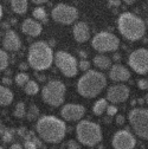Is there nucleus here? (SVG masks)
<instances>
[{
  "label": "nucleus",
  "mask_w": 148,
  "mask_h": 149,
  "mask_svg": "<svg viewBox=\"0 0 148 149\" xmlns=\"http://www.w3.org/2000/svg\"><path fill=\"white\" fill-rule=\"evenodd\" d=\"M39 139L46 143H59L66 133L65 123L56 116H43L36 124Z\"/></svg>",
  "instance_id": "nucleus-1"
},
{
  "label": "nucleus",
  "mask_w": 148,
  "mask_h": 149,
  "mask_svg": "<svg viewBox=\"0 0 148 149\" xmlns=\"http://www.w3.org/2000/svg\"><path fill=\"white\" fill-rule=\"evenodd\" d=\"M107 85V78L102 72L88 70L80 78L77 90L80 95L85 98H94L98 96Z\"/></svg>",
  "instance_id": "nucleus-2"
},
{
  "label": "nucleus",
  "mask_w": 148,
  "mask_h": 149,
  "mask_svg": "<svg viewBox=\"0 0 148 149\" xmlns=\"http://www.w3.org/2000/svg\"><path fill=\"white\" fill-rule=\"evenodd\" d=\"M117 27H119L120 33L126 39L131 42L141 39L146 33L145 22L140 17L131 12H124L119 17Z\"/></svg>",
  "instance_id": "nucleus-3"
},
{
  "label": "nucleus",
  "mask_w": 148,
  "mask_h": 149,
  "mask_svg": "<svg viewBox=\"0 0 148 149\" xmlns=\"http://www.w3.org/2000/svg\"><path fill=\"white\" fill-rule=\"evenodd\" d=\"M29 65L36 71L47 70L53 63V51L45 42H36L29 49Z\"/></svg>",
  "instance_id": "nucleus-4"
},
{
  "label": "nucleus",
  "mask_w": 148,
  "mask_h": 149,
  "mask_svg": "<svg viewBox=\"0 0 148 149\" xmlns=\"http://www.w3.org/2000/svg\"><path fill=\"white\" fill-rule=\"evenodd\" d=\"M76 135L80 143L87 147H94L102 141L101 127L90 121H81L77 124Z\"/></svg>",
  "instance_id": "nucleus-5"
},
{
  "label": "nucleus",
  "mask_w": 148,
  "mask_h": 149,
  "mask_svg": "<svg viewBox=\"0 0 148 149\" xmlns=\"http://www.w3.org/2000/svg\"><path fill=\"white\" fill-rule=\"evenodd\" d=\"M65 85L61 81H51L42 90L43 101L51 107H59L65 100Z\"/></svg>",
  "instance_id": "nucleus-6"
},
{
  "label": "nucleus",
  "mask_w": 148,
  "mask_h": 149,
  "mask_svg": "<svg viewBox=\"0 0 148 149\" xmlns=\"http://www.w3.org/2000/svg\"><path fill=\"white\" fill-rule=\"evenodd\" d=\"M128 120L134 133L142 140L148 139V110L135 108L128 115Z\"/></svg>",
  "instance_id": "nucleus-7"
},
{
  "label": "nucleus",
  "mask_w": 148,
  "mask_h": 149,
  "mask_svg": "<svg viewBox=\"0 0 148 149\" xmlns=\"http://www.w3.org/2000/svg\"><path fill=\"white\" fill-rule=\"evenodd\" d=\"M53 61L56 66L61 70V72L66 77H75L78 71L76 58L65 51H58L53 54Z\"/></svg>",
  "instance_id": "nucleus-8"
},
{
  "label": "nucleus",
  "mask_w": 148,
  "mask_h": 149,
  "mask_svg": "<svg viewBox=\"0 0 148 149\" xmlns=\"http://www.w3.org/2000/svg\"><path fill=\"white\" fill-rule=\"evenodd\" d=\"M91 45L96 51L104 53V52H113L119 49L120 40L119 38L110 32H100L92 38Z\"/></svg>",
  "instance_id": "nucleus-9"
},
{
  "label": "nucleus",
  "mask_w": 148,
  "mask_h": 149,
  "mask_svg": "<svg viewBox=\"0 0 148 149\" xmlns=\"http://www.w3.org/2000/svg\"><path fill=\"white\" fill-rule=\"evenodd\" d=\"M52 19L63 25H70L78 18V11L73 6L66 4H58L52 10Z\"/></svg>",
  "instance_id": "nucleus-10"
},
{
  "label": "nucleus",
  "mask_w": 148,
  "mask_h": 149,
  "mask_svg": "<svg viewBox=\"0 0 148 149\" xmlns=\"http://www.w3.org/2000/svg\"><path fill=\"white\" fill-rule=\"evenodd\" d=\"M128 64L135 72L146 74L148 72V51L147 49H138L131 53L128 58Z\"/></svg>",
  "instance_id": "nucleus-11"
},
{
  "label": "nucleus",
  "mask_w": 148,
  "mask_h": 149,
  "mask_svg": "<svg viewBox=\"0 0 148 149\" xmlns=\"http://www.w3.org/2000/svg\"><path fill=\"white\" fill-rule=\"evenodd\" d=\"M136 146V140L132 133L128 130H120L113 137L114 149H134Z\"/></svg>",
  "instance_id": "nucleus-12"
},
{
  "label": "nucleus",
  "mask_w": 148,
  "mask_h": 149,
  "mask_svg": "<svg viewBox=\"0 0 148 149\" xmlns=\"http://www.w3.org/2000/svg\"><path fill=\"white\" fill-rule=\"evenodd\" d=\"M131 90L124 84H115L108 88L107 91V101L110 103H122L128 100Z\"/></svg>",
  "instance_id": "nucleus-13"
},
{
  "label": "nucleus",
  "mask_w": 148,
  "mask_h": 149,
  "mask_svg": "<svg viewBox=\"0 0 148 149\" xmlns=\"http://www.w3.org/2000/svg\"><path fill=\"white\" fill-rule=\"evenodd\" d=\"M85 114V108L81 104H65L61 115L65 121H80Z\"/></svg>",
  "instance_id": "nucleus-14"
},
{
  "label": "nucleus",
  "mask_w": 148,
  "mask_h": 149,
  "mask_svg": "<svg viewBox=\"0 0 148 149\" xmlns=\"http://www.w3.org/2000/svg\"><path fill=\"white\" fill-rule=\"evenodd\" d=\"M3 46L6 51H18L20 50L22 47V40L19 38V36H18L14 31L12 30H8L5 36H4V39H3Z\"/></svg>",
  "instance_id": "nucleus-15"
},
{
  "label": "nucleus",
  "mask_w": 148,
  "mask_h": 149,
  "mask_svg": "<svg viewBox=\"0 0 148 149\" xmlns=\"http://www.w3.org/2000/svg\"><path fill=\"white\" fill-rule=\"evenodd\" d=\"M109 78L113 82H127L131 78V72L126 66L121 64H115L110 66Z\"/></svg>",
  "instance_id": "nucleus-16"
},
{
  "label": "nucleus",
  "mask_w": 148,
  "mask_h": 149,
  "mask_svg": "<svg viewBox=\"0 0 148 149\" xmlns=\"http://www.w3.org/2000/svg\"><path fill=\"white\" fill-rule=\"evenodd\" d=\"M22 31H23V33H25L30 37H38L42 33L43 27L39 22L31 19V18H27L22 24Z\"/></svg>",
  "instance_id": "nucleus-17"
},
{
  "label": "nucleus",
  "mask_w": 148,
  "mask_h": 149,
  "mask_svg": "<svg viewBox=\"0 0 148 149\" xmlns=\"http://www.w3.org/2000/svg\"><path fill=\"white\" fill-rule=\"evenodd\" d=\"M73 37L76 42L78 43H85L90 38V30L89 26L84 22H80L73 26Z\"/></svg>",
  "instance_id": "nucleus-18"
},
{
  "label": "nucleus",
  "mask_w": 148,
  "mask_h": 149,
  "mask_svg": "<svg viewBox=\"0 0 148 149\" xmlns=\"http://www.w3.org/2000/svg\"><path fill=\"white\" fill-rule=\"evenodd\" d=\"M13 102V92L6 88L0 85V107H7Z\"/></svg>",
  "instance_id": "nucleus-19"
},
{
  "label": "nucleus",
  "mask_w": 148,
  "mask_h": 149,
  "mask_svg": "<svg viewBox=\"0 0 148 149\" xmlns=\"http://www.w3.org/2000/svg\"><path fill=\"white\" fill-rule=\"evenodd\" d=\"M94 65L101 70H108L112 66V59L107 56H103V54H98V56H95L94 58Z\"/></svg>",
  "instance_id": "nucleus-20"
},
{
  "label": "nucleus",
  "mask_w": 148,
  "mask_h": 149,
  "mask_svg": "<svg viewBox=\"0 0 148 149\" xmlns=\"http://www.w3.org/2000/svg\"><path fill=\"white\" fill-rule=\"evenodd\" d=\"M11 5H12V10L17 14H24L27 11L29 3L27 0H11Z\"/></svg>",
  "instance_id": "nucleus-21"
},
{
  "label": "nucleus",
  "mask_w": 148,
  "mask_h": 149,
  "mask_svg": "<svg viewBox=\"0 0 148 149\" xmlns=\"http://www.w3.org/2000/svg\"><path fill=\"white\" fill-rule=\"evenodd\" d=\"M107 105H108V101H107L105 98H101V100H98L97 102H95L94 107H92V111H94L95 115L100 116V115H102L104 111H105Z\"/></svg>",
  "instance_id": "nucleus-22"
},
{
  "label": "nucleus",
  "mask_w": 148,
  "mask_h": 149,
  "mask_svg": "<svg viewBox=\"0 0 148 149\" xmlns=\"http://www.w3.org/2000/svg\"><path fill=\"white\" fill-rule=\"evenodd\" d=\"M24 90H25V94L30 95V96H34L38 94V91H39V85L37 82L34 81H29L25 85H24Z\"/></svg>",
  "instance_id": "nucleus-23"
},
{
  "label": "nucleus",
  "mask_w": 148,
  "mask_h": 149,
  "mask_svg": "<svg viewBox=\"0 0 148 149\" xmlns=\"http://www.w3.org/2000/svg\"><path fill=\"white\" fill-rule=\"evenodd\" d=\"M13 115L17 118H23V117L26 116V107H25L24 102H18L17 103V105L14 108V111H13Z\"/></svg>",
  "instance_id": "nucleus-24"
},
{
  "label": "nucleus",
  "mask_w": 148,
  "mask_h": 149,
  "mask_svg": "<svg viewBox=\"0 0 148 149\" xmlns=\"http://www.w3.org/2000/svg\"><path fill=\"white\" fill-rule=\"evenodd\" d=\"M33 18L37 20V22H46V11L43 8V7H37L33 10Z\"/></svg>",
  "instance_id": "nucleus-25"
},
{
  "label": "nucleus",
  "mask_w": 148,
  "mask_h": 149,
  "mask_svg": "<svg viewBox=\"0 0 148 149\" xmlns=\"http://www.w3.org/2000/svg\"><path fill=\"white\" fill-rule=\"evenodd\" d=\"M38 116H39V109H38V107L34 105V104H31L29 110L26 111L27 120L29 121H34V120L38 118Z\"/></svg>",
  "instance_id": "nucleus-26"
},
{
  "label": "nucleus",
  "mask_w": 148,
  "mask_h": 149,
  "mask_svg": "<svg viewBox=\"0 0 148 149\" xmlns=\"http://www.w3.org/2000/svg\"><path fill=\"white\" fill-rule=\"evenodd\" d=\"M30 81V77H29V74L25 73V72H19V73H17V76L14 78V82L18 86H24L27 82Z\"/></svg>",
  "instance_id": "nucleus-27"
},
{
  "label": "nucleus",
  "mask_w": 148,
  "mask_h": 149,
  "mask_svg": "<svg viewBox=\"0 0 148 149\" xmlns=\"http://www.w3.org/2000/svg\"><path fill=\"white\" fill-rule=\"evenodd\" d=\"M8 65V54L0 49V71H3Z\"/></svg>",
  "instance_id": "nucleus-28"
},
{
  "label": "nucleus",
  "mask_w": 148,
  "mask_h": 149,
  "mask_svg": "<svg viewBox=\"0 0 148 149\" xmlns=\"http://www.w3.org/2000/svg\"><path fill=\"white\" fill-rule=\"evenodd\" d=\"M1 139L5 143H10L11 141H13V130H4L1 134Z\"/></svg>",
  "instance_id": "nucleus-29"
},
{
  "label": "nucleus",
  "mask_w": 148,
  "mask_h": 149,
  "mask_svg": "<svg viewBox=\"0 0 148 149\" xmlns=\"http://www.w3.org/2000/svg\"><path fill=\"white\" fill-rule=\"evenodd\" d=\"M77 66L80 68V70L81 71H84V72H87L88 70H90V62L89 61H85V59H83V61H81L80 62V64H77Z\"/></svg>",
  "instance_id": "nucleus-30"
},
{
  "label": "nucleus",
  "mask_w": 148,
  "mask_h": 149,
  "mask_svg": "<svg viewBox=\"0 0 148 149\" xmlns=\"http://www.w3.org/2000/svg\"><path fill=\"white\" fill-rule=\"evenodd\" d=\"M105 111H107V114H108L110 117H112V116H115V115L117 114V107H115L114 104H112V105H107Z\"/></svg>",
  "instance_id": "nucleus-31"
},
{
  "label": "nucleus",
  "mask_w": 148,
  "mask_h": 149,
  "mask_svg": "<svg viewBox=\"0 0 148 149\" xmlns=\"http://www.w3.org/2000/svg\"><path fill=\"white\" fill-rule=\"evenodd\" d=\"M66 146H68V149H81L80 143L77 141H75V140H70Z\"/></svg>",
  "instance_id": "nucleus-32"
},
{
  "label": "nucleus",
  "mask_w": 148,
  "mask_h": 149,
  "mask_svg": "<svg viewBox=\"0 0 148 149\" xmlns=\"http://www.w3.org/2000/svg\"><path fill=\"white\" fill-rule=\"evenodd\" d=\"M24 149H38V147L36 146V143L33 142V141H31V140H29V141H25L24 142V147H23Z\"/></svg>",
  "instance_id": "nucleus-33"
},
{
  "label": "nucleus",
  "mask_w": 148,
  "mask_h": 149,
  "mask_svg": "<svg viewBox=\"0 0 148 149\" xmlns=\"http://www.w3.org/2000/svg\"><path fill=\"white\" fill-rule=\"evenodd\" d=\"M138 86L141 89V90H147L148 89V81L147 79H140L138 82Z\"/></svg>",
  "instance_id": "nucleus-34"
},
{
  "label": "nucleus",
  "mask_w": 148,
  "mask_h": 149,
  "mask_svg": "<svg viewBox=\"0 0 148 149\" xmlns=\"http://www.w3.org/2000/svg\"><path fill=\"white\" fill-rule=\"evenodd\" d=\"M108 5L110 7H119L121 5V0H108Z\"/></svg>",
  "instance_id": "nucleus-35"
},
{
  "label": "nucleus",
  "mask_w": 148,
  "mask_h": 149,
  "mask_svg": "<svg viewBox=\"0 0 148 149\" xmlns=\"http://www.w3.org/2000/svg\"><path fill=\"white\" fill-rule=\"evenodd\" d=\"M116 123L120 124V125H122L124 123V116L123 115H117L116 116Z\"/></svg>",
  "instance_id": "nucleus-36"
},
{
  "label": "nucleus",
  "mask_w": 148,
  "mask_h": 149,
  "mask_svg": "<svg viewBox=\"0 0 148 149\" xmlns=\"http://www.w3.org/2000/svg\"><path fill=\"white\" fill-rule=\"evenodd\" d=\"M17 133H18V135H19V136L24 137V136L26 135V129H25V128H19V129L17 130Z\"/></svg>",
  "instance_id": "nucleus-37"
},
{
  "label": "nucleus",
  "mask_w": 148,
  "mask_h": 149,
  "mask_svg": "<svg viewBox=\"0 0 148 149\" xmlns=\"http://www.w3.org/2000/svg\"><path fill=\"white\" fill-rule=\"evenodd\" d=\"M10 149H24V148H23V146H20L19 143H13V144L10 147Z\"/></svg>",
  "instance_id": "nucleus-38"
},
{
  "label": "nucleus",
  "mask_w": 148,
  "mask_h": 149,
  "mask_svg": "<svg viewBox=\"0 0 148 149\" xmlns=\"http://www.w3.org/2000/svg\"><path fill=\"white\" fill-rule=\"evenodd\" d=\"M121 58H122V57H121V54H120V53H115V54L113 56V59H114L115 62H120Z\"/></svg>",
  "instance_id": "nucleus-39"
},
{
  "label": "nucleus",
  "mask_w": 148,
  "mask_h": 149,
  "mask_svg": "<svg viewBox=\"0 0 148 149\" xmlns=\"http://www.w3.org/2000/svg\"><path fill=\"white\" fill-rule=\"evenodd\" d=\"M19 69L25 71V70H27V69H29V64H26V63H22V64L19 65Z\"/></svg>",
  "instance_id": "nucleus-40"
},
{
  "label": "nucleus",
  "mask_w": 148,
  "mask_h": 149,
  "mask_svg": "<svg viewBox=\"0 0 148 149\" xmlns=\"http://www.w3.org/2000/svg\"><path fill=\"white\" fill-rule=\"evenodd\" d=\"M47 0H32V3L37 4V5H40V4H45Z\"/></svg>",
  "instance_id": "nucleus-41"
},
{
  "label": "nucleus",
  "mask_w": 148,
  "mask_h": 149,
  "mask_svg": "<svg viewBox=\"0 0 148 149\" xmlns=\"http://www.w3.org/2000/svg\"><path fill=\"white\" fill-rule=\"evenodd\" d=\"M3 83L6 84V85H11L12 84V81L10 78H3Z\"/></svg>",
  "instance_id": "nucleus-42"
},
{
  "label": "nucleus",
  "mask_w": 148,
  "mask_h": 149,
  "mask_svg": "<svg viewBox=\"0 0 148 149\" xmlns=\"http://www.w3.org/2000/svg\"><path fill=\"white\" fill-rule=\"evenodd\" d=\"M123 1H124L127 5H133V4L136 1V0H123Z\"/></svg>",
  "instance_id": "nucleus-43"
},
{
  "label": "nucleus",
  "mask_w": 148,
  "mask_h": 149,
  "mask_svg": "<svg viewBox=\"0 0 148 149\" xmlns=\"http://www.w3.org/2000/svg\"><path fill=\"white\" fill-rule=\"evenodd\" d=\"M36 76H37V78H38L39 81H45V77L44 76H40V74H38V73H37Z\"/></svg>",
  "instance_id": "nucleus-44"
},
{
  "label": "nucleus",
  "mask_w": 148,
  "mask_h": 149,
  "mask_svg": "<svg viewBox=\"0 0 148 149\" xmlns=\"http://www.w3.org/2000/svg\"><path fill=\"white\" fill-rule=\"evenodd\" d=\"M78 53H80V54H81V57H82V58H85V57H87V54H85V53H84V52H83V51H80V52H78Z\"/></svg>",
  "instance_id": "nucleus-45"
},
{
  "label": "nucleus",
  "mask_w": 148,
  "mask_h": 149,
  "mask_svg": "<svg viewBox=\"0 0 148 149\" xmlns=\"http://www.w3.org/2000/svg\"><path fill=\"white\" fill-rule=\"evenodd\" d=\"M1 17H3V8L0 6V19H1Z\"/></svg>",
  "instance_id": "nucleus-46"
},
{
  "label": "nucleus",
  "mask_w": 148,
  "mask_h": 149,
  "mask_svg": "<svg viewBox=\"0 0 148 149\" xmlns=\"http://www.w3.org/2000/svg\"><path fill=\"white\" fill-rule=\"evenodd\" d=\"M139 104H143V100H139Z\"/></svg>",
  "instance_id": "nucleus-47"
},
{
  "label": "nucleus",
  "mask_w": 148,
  "mask_h": 149,
  "mask_svg": "<svg viewBox=\"0 0 148 149\" xmlns=\"http://www.w3.org/2000/svg\"><path fill=\"white\" fill-rule=\"evenodd\" d=\"M0 149H4V148H3V147H0Z\"/></svg>",
  "instance_id": "nucleus-48"
}]
</instances>
